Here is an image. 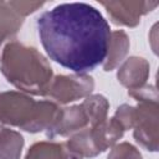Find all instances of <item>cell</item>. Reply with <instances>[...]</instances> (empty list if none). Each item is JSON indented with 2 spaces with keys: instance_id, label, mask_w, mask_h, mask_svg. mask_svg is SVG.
<instances>
[{
  "instance_id": "13",
  "label": "cell",
  "mask_w": 159,
  "mask_h": 159,
  "mask_svg": "<svg viewBox=\"0 0 159 159\" xmlns=\"http://www.w3.org/2000/svg\"><path fill=\"white\" fill-rule=\"evenodd\" d=\"M24 143L19 132L4 127L0 130V159H20Z\"/></svg>"
},
{
  "instance_id": "14",
  "label": "cell",
  "mask_w": 159,
  "mask_h": 159,
  "mask_svg": "<svg viewBox=\"0 0 159 159\" xmlns=\"http://www.w3.org/2000/svg\"><path fill=\"white\" fill-rule=\"evenodd\" d=\"M88 118H89V127H94L107 119V113L109 109L108 99L102 94H89L82 102Z\"/></svg>"
},
{
  "instance_id": "9",
  "label": "cell",
  "mask_w": 159,
  "mask_h": 159,
  "mask_svg": "<svg viewBox=\"0 0 159 159\" xmlns=\"http://www.w3.org/2000/svg\"><path fill=\"white\" fill-rule=\"evenodd\" d=\"M88 129L98 154L114 147L124 134V129L113 117L94 127H88Z\"/></svg>"
},
{
  "instance_id": "6",
  "label": "cell",
  "mask_w": 159,
  "mask_h": 159,
  "mask_svg": "<svg viewBox=\"0 0 159 159\" xmlns=\"http://www.w3.org/2000/svg\"><path fill=\"white\" fill-rule=\"evenodd\" d=\"M108 16L116 25L135 27L142 16L147 15L158 6L157 1H101Z\"/></svg>"
},
{
  "instance_id": "3",
  "label": "cell",
  "mask_w": 159,
  "mask_h": 159,
  "mask_svg": "<svg viewBox=\"0 0 159 159\" xmlns=\"http://www.w3.org/2000/svg\"><path fill=\"white\" fill-rule=\"evenodd\" d=\"M60 108L50 99L36 101L24 92H0V122L29 133L46 132L55 122Z\"/></svg>"
},
{
  "instance_id": "12",
  "label": "cell",
  "mask_w": 159,
  "mask_h": 159,
  "mask_svg": "<svg viewBox=\"0 0 159 159\" xmlns=\"http://www.w3.org/2000/svg\"><path fill=\"white\" fill-rule=\"evenodd\" d=\"M24 24V17L20 16L9 4V1H0V47L5 41L15 37Z\"/></svg>"
},
{
  "instance_id": "15",
  "label": "cell",
  "mask_w": 159,
  "mask_h": 159,
  "mask_svg": "<svg viewBox=\"0 0 159 159\" xmlns=\"http://www.w3.org/2000/svg\"><path fill=\"white\" fill-rule=\"evenodd\" d=\"M107 159H142V154L133 144L122 142L112 147Z\"/></svg>"
},
{
  "instance_id": "7",
  "label": "cell",
  "mask_w": 159,
  "mask_h": 159,
  "mask_svg": "<svg viewBox=\"0 0 159 159\" xmlns=\"http://www.w3.org/2000/svg\"><path fill=\"white\" fill-rule=\"evenodd\" d=\"M89 125V118L83 104H75L60 108L55 122L46 130V135L51 139L56 137H68Z\"/></svg>"
},
{
  "instance_id": "8",
  "label": "cell",
  "mask_w": 159,
  "mask_h": 159,
  "mask_svg": "<svg viewBox=\"0 0 159 159\" xmlns=\"http://www.w3.org/2000/svg\"><path fill=\"white\" fill-rule=\"evenodd\" d=\"M149 62L139 56H132L127 58L117 72V78L119 83L130 89L139 88L147 84V80L149 77Z\"/></svg>"
},
{
  "instance_id": "16",
  "label": "cell",
  "mask_w": 159,
  "mask_h": 159,
  "mask_svg": "<svg viewBox=\"0 0 159 159\" xmlns=\"http://www.w3.org/2000/svg\"><path fill=\"white\" fill-rule=\"evenodd\" d=\"M125 130L133 128V120H134V107L129 104H122L117 108L114 117H113Z\"/></svg>"
},
{
  "instance_id": "18",
  "label": "cell",
  "mask_w": 159,
  "mask_h": 159,
  "mask_svg": "<svg viewBox=\"0 0 159 159\" xmlns=\"http://www.w3.org/2000/svg\"><path fill=\"white\" fill-rule=\"evenodd\" d=\"M4 127H5V125H4V124H2V123H1V122H0V130H1V129H2V128H4Z\"/></svg>"
},
{
  "instance_id": "1",
  "label": "cell",
  "mask_w": 159,
  "mask_h": 159,
  "mask_svg": "<svg viewBox=\"0 0 159 159\" xmlns=\"http://www.w3.org/2000/svg\"><path fill=\"white\" fill-rule=\"evenodd\" d=\"M36 25L42 47L58 65L75 73H86L104 62L112 31L94 6L60 4L42 12Z\"/></svg>"
},
{
  "instance_id": "10",
  "label": "cell",
  "mask_w": 159,
  "mask_h": 159,
  "mask_svg": "<svg viewBox=\"0 0 159 159\" xmlns=\"http://www.w3.org/2000/svg\"><path fill=\"white\" fill-rule=\"evenodd\" d=\"M25 159H83L80 154L73 152L67 143L65 142H52V140H41L34 143Z\"/></svg>"
},
{
  "instance_id": "5",
  "label": "cell",
  "mask_w": 159,
  "mask_h": 159,
  "mask_svg": "<svg viewBox=\"0 0 159 159\" xmlns=\"http://www.w3.org/2000/svg\"><path fill=\"white\" fill-rule=\"evenodd\" d=\"M94 81L86 73L53 76L45 97L56 104H68L92 93Z\"/></svg>"
},
{
  "instance_id": "2",
  "label": "cell",
  "mask_w": 159,
  "mask_h": 159,
  "mask_svg": "<svg viewBox=\"0 0 159 159\" xmlns=\"http://www.w3.org/2000/svg\"><path fill=\"white\" fill-rule=\"evenodd\" d=\"M0 71L12 86L26 94L43 96L53 78L46 57L35 47L19 41L7 42L0 56Z\"/></svg>"
},
{
  "instance_id": "4",
  "label": "cell",
  "mask_w": 159,
  "mask_h": 159,
  "mask_svg": "<svg viewBox=\"0 0 159 159\" xmlns=\"http://www.w3.org/2000/svg\"><path fill=\"white\" fill-rule=\"evenodd\" d=\"M134 107L133 137L149 152L158 150L159 143V107L158 99H140Z\"/></svg>"
},
{
  "instance_id": "11",
  "label": "cell",
  "mask_w": 159,
  "mask_h": 159,
  "mask_svg": "<svg viewBox=\"0 0 159 159\" xmlns=\"http://www.w3.org/2000/svg\"><path fill=\"white\" fill-rule=\"evenodd\" d=\"M129 37L123 30H116L111 32V39L108 43L107 56L103 62L104 71H112L119 66V63L124 60L129 50Z\"/></svg>"
},
{
  "instance_id": "17",
  "label": "cell",
  "mask_w": 159,
  "mask_h": 159,
  "mask_svg": "<svg viewBox=\"0 0 159 159\" xmlns=\"http://www.w3.org/2000/svg\"><path fill=\"white\" fill-rule=\"evenodd\" d=\"M10 6L24 19L45 5L42 1H9Z\"/></svg>"
}]
</instances>
